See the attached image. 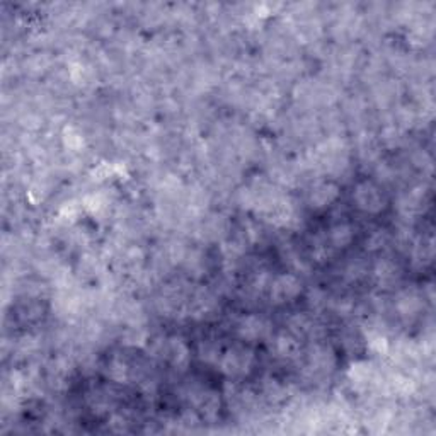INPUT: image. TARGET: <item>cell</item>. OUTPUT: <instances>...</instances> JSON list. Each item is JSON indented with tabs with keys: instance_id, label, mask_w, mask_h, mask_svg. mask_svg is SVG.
Instances as JSON below:
<instances>
[{
	"instance_id": "obj_1",
	"label": "cell",
	"mask_w": 436,
	"mask_h": 436,
	"mask_svg": "<svg viewBox=\"0 0 436 436\" xmlns=\"http://www.w3.org/2000/svg\"><path fill=\"white\" fill-rule=\"evenodd\" d=\"M252 365H254V354L249 348H244V346H234L220 358V368L227 377L232 378L247 375L251 372Z\"/></svg>"
},
{
	"instance_id": "obj_2",
	"label": "cell",
	"mask_w": 436,
	"mask_h": 436,
	"mask_svg": "<svg viewBox=\"0 0 436 436\" xmlns=\"http://www.w3.org/2000/svg\"><path fill=\"white\" fill-rule=\"evenodd\" d=\"M301 293V281L299 276L292 273L276 276L270 283V297L275 305L290 304L295 299H299Z\"/></svg>"
},
{
	"instance_id": "obj_3",
	"label": "cell",
	"mask_w": 436,
	"mask_h": 436,
	"mask_svg": "<svg viewBox=\"0 0 436 436\" xmlns=\"http://www.w3.org/2000/svg\"><path fill=\"white\" fill-rule=\"evenodd\" d=\"M354 203L360 208L361 211L366 213H378V211L384 210L385 199L382 191L373 185L372 181H363L356 186L353 194Z\"/></svg>"
},
{
	"instance_id": "obj_4",
	"label": "cell",
	"mask_w": 436,
	"mask_h": 436,
	"mask_svg": "<svg viewBox=\"0 0 436 436\" xmlns=\"http://www.w3.org/2000/svg\"><path fill=\"white\" fill-rule=\"evenodd\" d=\"M271 332V324L263 317L254 316H244L237 324V334L240 340L244 341H261L266 340Z\"/></svg>"
},
{
	"instance_id": "obj_5",
	"label": "cell",
	"mask_w": 436,
	"mask_h": 436,
	"mask_svg": "<svg viewBox=\"0 0 436 436\" xmlns=\"http://www.w3.org/2000/svg\"><path fill=\"white\" fill-rule=\"evenodd\" d=\"M162 354L169 360V363L176 368H186L189 363V348L179 337H170L167 343L162 346Z\"/></svg>"
},
{
	"instance_id": "obj_6",
	"label": "cell",
	"mask_w": 436,
	"mask_h": 436,
	"mask_svg": "<svg viewBox=\"0 0 436 436\" xmlns=\"http://www.w3.org/2000/svg\"><path fill=\"white\" fill-rule=\"evenodd\" d=\"M337 197H340V186L332 181H322L312 187L309 199L313 208H325L332 205Z\"/></svg>"
},
{
	"instance_id": "obj_7",
	"label": "cell",
	"mask_w": 436,
	"mask_h": 436,
	"mask_svg": "<svg viewBox=\"0 0 436 436\" xmlns=\"http://www.w3.org/2000/svg\"><path fill=\"white\" fill-rule=\"evenodd\" d=\"M300 341L295 334L281 332L275 340V353L281 360L293 361L300 356Z\"/></svg>"
},
{
	"instance_id": "obj_8",
	"label": "cell",
	"mask_w": 436,
	"mask_h": 436,
	"mask_svg": "<svg viewBox=\"0 0 436 436\" xmlns=\"http://www.w3.org/2000/svg\"><path fill=\"white\" fill-rule=\"evenodd\" d=\"M395 307H397L399 316L409 319V317H416L419 312H421L423 299L418 292L404 290L401 295H399Z\"/></svg>"
},
{
	"instance_id": "obj_9",
	"label": "cell",
	"mask_w": 436,
	"mask_h": 436,
	"mask_svg": "<svg viewBox=\"0 0 436 436\" xmlns=\"http://www.w3.org/2000/svg\"><path fill=\"white\" fill-rule=\"evenodd\" d=\"M375 278H377L378 285H382L384 288L392 287L395 281L399 280L401 273H399V266L390 259H380L375 264Z\"/></svg>"
},
{
	"instance_id": "obj_10",
	"label": "cell",
	"mask_w": 436,
	"mask_h": 436,
	"mask_svg": "<svg viewBox=\"0 0 436 436\" xmlns=\"http://www.w3.org/2000/svg\"><path fill=\"white\" fill-rule=\"evenodd\" d=\"M353 237L354 232L349 223H336V225L331 227V230H329V244H331V247H334V249H344V247H348L349 244L353 242Z\"/></svg>"
},
{
	"instance_id": "obj_11",
	"label": "cell",
	"mask_w": 436,
	"mask_h": 436,
	"mask_svg": "<svg viewBox=\"0 0 436 436\" xmlns=\"http://www.w3.org/2000/svg\"><path fill=\"white\" fill-rule=\"evenodd\" d=\"M130 375V370L128 366H126L125 361L118 360V358H115V360L111 361L108 366V377L111 378L113 382H120V384H123V382H126V378H128Z\"/></svg>"
},
{
	"instance_id": "obj_12",
	"label": "cell",
	"mask_w": 436,
	"mask_h": 436,
	"mask_svg": "<svg viewBox=\"0 0 436 436\" xmlns=\"http://www.w3.org/2000/svg\"><path fill=\"white\" fill-rule=\"evenodd\" d=\"M389 242V235L385 230H375L373 234H370V237L366 239V249L370 251H378L382 247H385V244Z\"/></svg>"
},
{
	"instance_id": "obj_13",
	"label": "cell",
	"mask_w": 436,
	"mask_h": 436,
	"mask_svg": "<svg viewBox=\"0 0 436 436\" xmlns=\"http://www.w3.org/2000/svg\"><path fill=\"white\" fill-rule=\"evenodd\" d=\"M365 273H366L365 264L361 263V261H354V263H351L348 268H346V278L349 281H358L360 278H363Z\"/></svg>"
}]
</instances>
